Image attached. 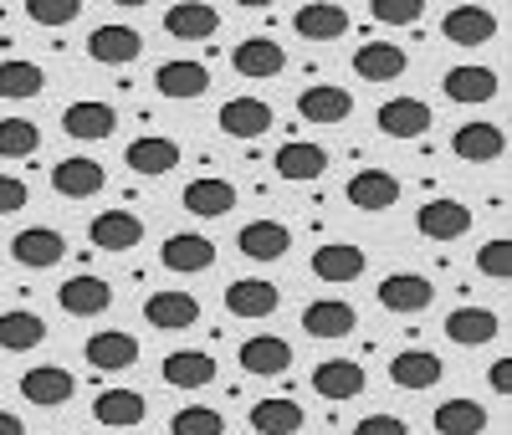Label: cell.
Instances as JSON below:
<instances>
[{
    "instance_id": "12",
    "label": "cell",
    "mask_w": 512,
    "mask_h": 435,
    "mask_svg": "<svg viewBox=\"0 0 512 435\" xmlns=\"http://www.w3.org/2000/svg\"><path fill=\"white\" fill-rule=\"evenodd\" d=\"M441 36L456 41V47H482V41L497 36V16L487 6H451L441 16Z\"/></svg>"
},
{
    "instance_id": "37",
    "label": "cell",
    "mask_w": 512,
    "mask_h": 435,
    "mask_svg": "<svg viewBox=\"0 0 512 435\" xmlns=\"http://www.w3.org/2000/svg\"><path fill=\"white\" fill-rule=\"evenodd\" d=\"M441 359L436 354H425V348H405V354H395L390 359V379L400 384V389H431V384H441Z\"/></svg>"
},
{
    "instance_id": "42",
    "label": "cell",
    "mask_w": 512,
    "mask_h": 435,
    "mask_svg": "<svg viewBox=\"0 0 512 435\" xmlns=\"http://www.w3.org/2000/svg\"><path fill=\"white\" fill-rule=\"evenodd\" d=\"M41 149V128L31 118H0V159H31Z\"/></svg>"
},
{
    "instance_id": "16",
    "label": "cell",
    "mask_w": 512,
    "mask_h": 435,
    "mask_svg": "<svg viewBox=\"0 0 512 435\" xmlns=\"http://www.w3.org/2000/svg\"><path fill=\"white\" fill-rule=\"evenodd\" d=\"M354 328H359V313L338 297H318V302L303 308V333L308 338H349Z\"/></svg>"
},
{
    "instance_id": "6",
    "label": "cell",
    "mask_w": 512,
    "mask_h": 435,
    "mask_svg": "<svg viewBox=\"0 0 512 435\" xmlns=\"http://www.w3.org/2000/svg\"><path fill=\"white\" fill-rule=\"evenodd\" d=\"M57 302H62V313L67 318H98V313H108L113 308V287L103 282V277H72V282H62L57 287Z\"/></svg>"
},
{
    "instance_id": "25",
    "label": "cell",
    "mask_w": 512,
    "mask_h": 435,
    "mask_svg": "<svg viewBox=\"0 0 512 435\" xmlns=\"http://www.w3.org/2000/svg\"><path fill=\"white\" fill-rule=\"evenodd\" d=\"M364 369L354 364V359H323L318 369H313V389L323 400H359L364 395Z\"/></svg>"
},
{
    "instance_id": "43",
    "label": "cell",
    "mask_w": 512,
    "mask_h": 435,
    "mask_svg": "<svg viewBox=\"0 0 512 435\" xmlns=\"http://www.w3.org/2000/svg\"><path fill=\"white\" fill-rule=\"evenodd\" d=\"M169 435H226V415L216 405H185L169 420Z\"/></svg>"
},
{
    "instance_id": "17",
    "label": "cell",
    "mask_w": 512,
    "mask_h": 435,
    "mask_svg": "<svg viewBox=\"0 0 512 435\" xmlns=\"http://www.w3.org/2000/svg\"><path fill=\"white\" fill-rule=\"evenodd\" d=\"M180 205L190 215H200V221H216V215H231L236 210V185L231 180H216V174H205V180H190Z\"/></svg>"
},
{
    "instance_id": "10",
    "label": "cell",
    "mask_w": 512,
    "mask_h": 435,
    "mask_svg": "<svg viewBox=\"0 0 512 435\" xmlns=\"http://www.w3.org/2000/svg\"><path fill=\"white\" fill-rule=\"evenodd\" d=\"M277 302H282L277 282H262V277H241V282L226 287V313L231 318H272Z\"/></svg>"
},
{
    "instance_id": "41",
    "label": "cell",
    "mask_w": 512,
    "mask_h": 435,
    "mask_svg": "<svg viewBox=\"0 0 512 435\" xmlns=\"http://www.w3.org/2000/svg\"><path fill=\"white\" fill-rule=\"evenodd\" d=\"M41 82H47V72L36 62H21V57L0 62V98H36Z\"/></svg>"
},
{
    "instance_id": "1",
    "label": "cell",
    "mask_w": 512,
    "mask_h": 435,
    "mask_svg": "<svg viewBox=\"0 0 512 435\" xmlns=\"http://www.w3.org/2000/svg\"><path fill=\"white\" fill-rule=\"evenodd\" d=\"M82 354H88V364L98 374H123V369L139 364V338L123 333V328H103V333H93L88 343H82Z\"/></svg>"
},
{
    "instance_id": "48",
    "label": "cell",
    "mask_w": 512,
    "mask_h": 435,
    "mask_svg": "<svg viewBox=\"0 0 512 435\" xmlns=\"http://www.w3.org/2000/svg\"><path fill=\"white\" fill-rule=\"evenodd\" d=\"M26 200H31L26 180H11V174H0V215H16V210H26Z\"/></svg>"
},
{
    "instance_id": "7",
    "label": "cell",
    "mask_w": 512,
    "mask_h": 435,
    "mask_svg": "<svg viewBox=\"0 0 512 435\" xmlns=\"http://www.w3.org/2000/svg\"><path fill=\"white\" fill-rule=\"evenodd\" d=\"M415 231L431 236V241H461L466 231H472V210H466L461 200H431V205H420Z\"/></svg>"
},
{
    "instance_id": "3",
    "label": "cell",
    "mask_w": 512,
    "mask_h": 435,
    "mask_svg": "<svg viewBox=\"0 0 512 435\" xmlns=\"http://www.w3.org/2000/svg\"><path fill=\"white\" fill-rule=\"evenodd\" d=\"M436 302V287L431 277H420V272H395V277H384L379 282V308H390V313H425Z\"/></svg>"
},
{
    "instance_id": "40",
    "label": "cell",
    "mask_w": 512,
    "mask_h": 435,
    "mask_svg": "<svg viewBox=\"0 0 512 435\" xmlns=\"http://www.w3.org/2000/svg\"><path fill=\"white\" fill-rule=\"evenodd\" d=\"M41 338H47V323H41L36 313H0V348L6 354H26V348H36Z\"/></svg>"
},
{
    "instance_id": "22",
    "label": "cell",
    "mask_w": 512,
    "mask_h": 435,
    "mask_svg": "<svg viewBox=\"0 0 512 435\" xmlns=\"http://www.w3.org/2000/svg\"><path fill=\"white\" fill-rule=\"evenodd\" d=\"M62 251H67V241H62V231H52V226H26V231L11 241V256L21 261V267H31V272L57 267Z\"/></svg>"
},
{
    "instance_id": "18",
    "label": "cell",
    "mask_w": 512,
    "mask_h": 435,
    "mask_svg": "<svg viewBox=\"0 0 512 435\" xmlns=\"http://www.w3.org/2000/svg\"><path fill=\"white\" fill-rule=\"evenodd\" d=\"M108 185V174H103V164H93V159H62L57 169H52V190L62 195V200H93L98 190Z\"/></svg>"
},
{
    "instance_id": "45",
    "label": "cell",
    "mask_w": 512,
    "mask_h": 435,
    "mask_svg": "<svg viewBox=\"0 0 512 435\" xmlns=\"http://www.w3.org/2000/svg\"><path fill=\"white\" fill-rule=\"evenodd\" d=\"M26 16L36 26H72L82 16V6L77 0H26Z\"/></svg>"
},
{
    "instance_id": "44",
    "label": "cell",
    "mask_w": 512,
    "mask_h": 435,
    "mask_svg": "<svg viewBox=\"0 0 512 435\" xmlns=\"http://www.w3.org/2000/svg\"><path fill=\"white\" fill-rule=\"evenodd\" d=\"M477 272L492 277V282H507V277H512V241H507V236H492V241L477 251Z\"/></svg>"
},
{
    "instance_id": "34",
    "label": "cell",
    "mask_w": 512,
    "mask_h": 435,
    "mask_svg": "<svg viewBox=\"0 0 512 435\" xmlns=\"http://www.w3.org/2000/svg\"><path fill=\"white\" fill-rule=\"evenodd\" d=\"M159 374L175 384V389H205L210 379H216V359L200 354V348H175V354L164 359Z\"/></svg>"
},
{
    "instance_id": "20",
    "label": "cell",
    "mask_w": 512,
    "mask_h": 435,
    "mask_svg": "<svg viewBox=\"0 0 512 435\" xmlns=\"http://www.w3.org/2000/svg\"><path fill=\"white\" fill-rule=\"evenodd\" d=\"M154 87L164 98H200L210 87V67L205 62H190V57H175V62H159L154 67Z\"/></svg>"
},
{
    "instance_id": "24",
    "label": "cell",
    "mask_w": 512,
    "mask_h": 435,
    "mask_svg": "<svg viewBox=\"0 0 512 435\" xmlns=\"http://www.w3.org/2000/svg\"><path fill=\"white\" fill-rule=\"evenodd\" d=\"M144 52V36L134 26H98L88 36V57L103 62V67H123V62H134Z\"/></svg>"
},
{
    "instance_id": "31",
    "label": "cell",
    "mask_w": 512,
    "mask_h": 435,
    "mask_svg": "<svg viewBox=\"0 0 512 435\" xmlns=\"http://www.w3.org/2000/svg\"><path fill=\"white\" fill-rule=\"evenodd\" d=\"M159 261H164L169 272L190 277V272H205L210 261H216V246H210L205 236H190V231H180V236H169V241L159 246Z\"/></svg>"
},
{
    "instance_id": "9",
    "label": "cell",
    "mask_w": 512,
    "mask_h": 435,
    "mask_svg": "<svg viewBox=\"0 0 512 435\" xmlns=\"http://www.w3.org/2000/svg\"><path fill=\"white\" fill-rule=\"evenodd\" d=\"M313 277L328 282V287H344V282H359L364 277V251L349 246V241H328L313 251Z\"/></svg>"
},
{
    "instance_id": "38",
    "label": "cell",
    "mask_w": 512,
    "mask_h": 435,
    "mask_svg": "<svg viewBox=\"0 0 512 435\" xmlns=\"http://www.w3.org/2000/svg\"><path fill=\"white\" fill-rule=\"evenodd\" d=\"M62 128H67V134L72 139H108L113 134V128H118V113L108 108V103H72L67 113H62Z\"/></svg>"
},
{
    "instance_id": "15",
    "label": "cell",
    "mask_w": 512,
    "mask_h": 435,
    "mask_svg": "<svg viewBox=\"0 0 512 435\" xmlns=\"http://www.w3.org/2000/svg\"><path fill=\"white\" fill-rule=\"evenodd\" d=\"M88 241H93L98 251H128V246L144 241V221H139L134 210H103V215H93Z\"/></svg>"
},
{
    "instance_id": "29",
    "label": "cell",
    "mask_w": 512,
    "mask_h": 435,
    "mask_svg": "<svg viewBox=\"0 0 512 435\" xmlns=\"http://www.w3.org/2000/svg\"><path fill=\"white\" fill-rule=\"evenodd\" d=\"M93 415H98L108 430H134V425H144L149 405H144L139 389H103V395L93 400Z\"/></svg>"
},
{
    "instance_id": "33",
    "label": "cell",
    "mask_w": 512,
    "mask_h": 435,
    "mask_svg": "<svg viewBox=\"0 0 512 435\" xmlns=\"http://www.w3.org/2000/svg\"><path fill=\"white\" fill-rule=\"evenodd\" d=\"M123 164L134 169V174H149V180H154V174H169V169L180 164V144L175 139H159V134L134 139V144H128V154H123Z\"/></svg>"
},
{
    "instance_id": "13",
    "label": "cell",
    "mask_w": 512,
    "mask_h": 435,
    "mask_svg": "<svg viewBox=\"0 0 512 435\" xmlns=\"http://www.w3.org/2000/svg\"><path fill=\"white\" fill-rule=\"evenodd\" d=\"M216 123H221V134H231V139H262L272 128V103H262V98H231V103H221Z\"/></svg>"
},
{
    "instance_id": "21",
    "label": "cell",
    "mask_w": 512,
    "mask_h": 435,
    "mask_svg": "<svg viewBox=\"0 0 512 435\" xmlns=\"http://www.w3.org/2000/svg\"><path fill=\"white\" fill-rule=\"evenodd\" d=\"M344 195H349L354 210H369V215H374V210H390V205L400 200V180H395L390 169H359Z\"/></svg>"
},
{
    "instance_id": "35",
    "label": "cell",
    "mask_w": 512,
    "mask_h": 435,
    "mask_svg": "<svg viewBox=\"0 0 512 435\" xmlns=\"http://www.w3.org/2000/svg\"><path fill=\"white\" fill-rule=\"evenodd\" d=\"M441 87H446L451 103H492L497 98V72L492 67H451Z\"/></svg>"
},
{
    "instance_id": "4",
    "label": "cell",
    "mask_w": 512,
    "mask_h": 435,
    "mask_svg": "<svg viewBox=\"0 0 512 435\" xmlns=\"http://www.w3.org/2000/svg\"><path fill=\"white\" fill-rule=\"evenodd\" d=\"M451 154L461 164H492V159L507 154V134L497 123H461L451 134Z\"/></svg>"
},
{
    "instance_id": "47",
    "label": "cell",
    "mask_w": 512,
    "mask_h": 435,
    "mask_svg": "<svg viewBox=\"0 0 512 435\" xmlns=\"http://www.w3.org/2000/svg\"><path fill=\"white\" fill-rule=\"evenodd\" d=\"M354 435H410V425L400 420V415H364L359 425H354Z\"/></svg>"
},
{
    "instance_id": "30",
    "label": "cell",
    "mask_w": 512,
    "mask_h": 435,
    "mask_svg": "<svg viewBox=\"0 0 512 435\" xmlns=\"http://www.w3.org/2000/svg\"><path fill=\"white\" fill-rule=\"evenodd\" d=\"M292 26H297V36L303 41H338L349 31V11L344 6H333V0H313V6H303L292 16Z\"/></svg>"
},
{
    "instance_id": "5",
    "label": "cell",
    "mask_w": 512,
    "mask_h": 435,
    "mask_svg": "<svg viewBox=\"0 0 512 435\" xmlns=\"http://www.w3.org/2000/svg\"><path fill=\"white\" fill-rule=\"evenodd\" d=\"M144 318H149V328L185 333V328L200 323V302H195L190 292H180V287H169V292H154V297L144 302Z\"/></svg>"
},
{
    "instance_id": "19",
    "label": "cell",
    "mask_w": 512,
    "mask_h": 435,
    "mask_svg": "<svg viewBox=\"0 0 512 435\" xmlns=\"http://www.w3.org/2000/svg\"><path fill=\"white\" fill-rule=\"evenodd\" d=\"M231 67H236L246 82H262V77H277V72L287 67V52L277 47L272 36H251V41H241V47L231 52Z\"/></svg>"
},
{
    "instance_id": "8",
    "label": "cell",
    "mask_w": 512,
    "mask_h": 435,
    "mask_svg": "<svg viewBox=\"0 0 512 435\" xmlns=\"http://www.w3.org/2000/svg\"><path fill=\"white\" fill-rule=\"evenodd\" d=\"M297 113L308 123H344L354 113V93H344L338 82H313L297 93Z\"/></svg>"
},
{
    "instance_id": "32",
    "label": "cell",
    "mask_w": 512,
    "mask_h": 435,
    "mask_svg": "<svg viewBox=\"0 0 512 435\" xmlns=\"http://www.w3.org/2000/svg\"><path fill=\"white\" fill-rule=\"evenodd\" d=\"M502 333V318L492 308H456L446 318V338L461 343V348H477V343H492Z\"/></svg>"
},
{
    "instance_id": "46",
    "label": "cell",
    "mask_w": 512,
    "mask_h": 435,
    "mask_svg": "<svg viewBox=\"0 0 512 435\" xmlns=\"http://www.w3.org/2000/svg\"><path fill=\"white\" fill-rule=\"evenodd\" d=\"M369 16H374L379 26H415V21L425 16V0H374Z\"/></svg>"
},
{
    "instance_id": "2",
    "label": "cell",
    "mask_w": 512,
    "mask_h": 435,
    "mask_svg": "<svg viewBox=\"0 0 512 435\" xmlns=\"http://www.w3.org/2000/svg\"><path fill=\"white\" fill-rule=\"evenodd\" d=\"M77 395V379L62 369V364H36L21 374V400L26 405H41V410H57Z\"/></svg>"
},
{
    "instance_id": "28",
    "label": "cell",
    "mask_w": 512,
    "mask_h": 435,
    "mask_svg": "<svg viewBox=\"0 0 512 435\" xmlns=\"http://www.w3.org/2000/svg\"><path fill=\"white\" fill-rule=\"evenodd\" d=\"M216 26H221L216 6H200V0H180V6L164 11V31L175 41H205V36H216Z\"/></svg>"
},
{
    "instance_id": "36",
    "label": "cell",
    "mask_w": 512,
    "mask_h": 435,
    "mask_svg": "<svg viewBox=\"0 0 512 435\" xmlns=\"http://www.w3.org/2000/svg\"><path fill=\"white\" fill-rule=\"evenodd\" d=\"M251 430H256V435H297V430H303V405L282 400V395L256 400V405H251Z\"/></svg>"
},
{
    "instance_id": "11",
    "label": "cell",
    "mask_w": 512,
    "mask_h": 435,
    "mask_svg": "<svg viewBox=\"0 0 512 435\" xmlns=\"http://www.w3.org/2000/svg\"><path fill=\"white\" fill-rule=\"evenodd\" d=\"M236 359H241L246 374L272 379V374H287V369H292V343L277 338V333H256V338L241 343V354H236Z\"/></svg>"
},
{
    "instance_id": "27",
    "label": "cell",
    "mask_w": 512,
    "mask_h": 435,
    "mask_svg": "<svg viewBox=\"0 0 512 435\" xmlns=\"http://www.w3.org/2000/svg\"><path fill=\"white\" fill-rule=\"evenodd\" d=\"M287 246H292V231L282 221H246L236 236V251L251 261H277V256H287Z\"/></svg>"
},
{
    "instance_id": "26",
    "label": "cell",
    "mask_w": 512,
    "mask_h": 435,
    "mask_svg": "<svg viewBox=\"0 0 512 435\" xmlns=\"http://www.w3.org/2000/svg\"><path fill=\"white\" fill-rule=\"evenodd\" d=\"M405 67H410V57L395 47V41H364V47L354 52V72L364 82H395V77H405Z\"/></svg>"
},
{
    "instance_id": "39",
    "label": "cell",
    "mask_w": 512,
    "mask_h": 435,
    "mask_svg": "<svg viewBox=\"0 0 512 435\" xmlns=\"http://www.w3.org/2000/svg\"><path fill=\"white\" fill-rule=\"evenodd\" d=\"M431 425H436V435H482L487 430V410L477 405V400H446V405H436V415H431Z\"/></svg>"
},
{
    "instance_id": "49",
    "label": "cell",
    "mask_w": 512,
    "mask_h": 435,
    "mask_svg": "<svg viewBox=\"0 0 512 435\" xmlns=\"http://www.w3.org/2000/svg\"><path fill=\"white\" fill-rule=\"evenodd\" d=\"M487 384H492L497 395L507 400V395H512V359H497V364L487 369Z\"/></svg>"
},
{
    "instance_id": "14",
    "label": "cell",
    "mask_w": 512,
    "mask_h": 435,
    "mask_svg": "<svg viewBox=\"0 0 512 435\" xmlns=\"http://www.w3.org/2000/svg\"><path fill=\"white\" fill-rule=\"evenodd\" d=\"M277 174L292 185H308V180H323V169H328V149L323 144H303V139H287L277 154H272Z\"/></svg>"
},
{
    "instance_id": "50",
    "label": "cell",
    "mask_w": 512,
    "mask_h": 435,
    "mask_svg": "<svg viewBox=\"0 0 512 435\" xmlns=\"http://www.w3.org/2000/svg\"><path fill=\"white\" fill-rule=\"evenodd\" d=\"M0 435H26L21 415H11V410H0Z\"/></svg>"
},
{
    "instance_id": "23",
    "label": "cell",
    "mask_w": 512,
    "mask_h": 435,
    "mask_svg": "<svg viewBox=\"0 0 512 435\" xmlns=\"http://www.w3.org/2000/svg\"><path fill=\"white\" fill-rule=\"evenodd\" d=\"M374 123H379V134H390V139H420L425 128H431V108L420 98H390L374 113Z\"/></svg>"
}]
</instances>
